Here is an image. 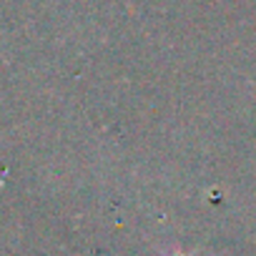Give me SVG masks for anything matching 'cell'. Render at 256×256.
Returning a JSON list of instances; mask_svg holds the SVG:
<instances>
[{
  "label": "cell",
  "mask_w": 256,
  "mask_h": 256,
  "mask_svg": "<svg viewBox=\"0 0 256 256\" xmlns=\"http://www.w3.org/2000/svg\"><path fill=\"white\" fill-rule=\"evenodd\" d=\"M176 256H181V254H176Z\"/></svg>",
  "instance_id": "1"
}]
</instances>
